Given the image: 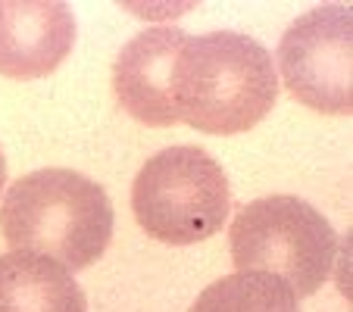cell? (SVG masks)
Masks as SVG:
<instances>
[{
    "instance_id": "1",
    "label": "cell",
    "mask_w": 353,
    "mask_h": 312,
    "mask_svg": "<svg viewBox=\"0 0 353 312\" xmlns=\"http://www.w3.org/2000/svg\"><path fill=\"white\" fill-rule=\"evenodd\" d=\"M172 97L179 122L203 134H241L272 113L279 75L269 50L247 34H188L175 56Z\"/></svg>"
},
{
    "instance_id": "2",
    "label": "cell",
    "mask_w": 353,
    "mask_h": 312,
    "mask_svg": "<svg viewBox=\"0 0 353 312\" xmlns=\"http://www.w3.org/2000/svg\"><path fill=\"white\" fill-rule=\"evenodd\" d=\"M113 200L72 169H38L10 185L0 231L16 253H38L66 272L94 266L113 240Z\"/></svg>"
},
{
    "instance_id": "3",
    "label": "cell",
    "mask_w": 353,
    "mask_h": 312,
    "mask_svg": "<svg viewBox=\"0 0 353 312\" xmlns=\"http://www.w3.org/2000/svg\"><path fill=\"white\" fill-rule=\"evenodd\" d=\"M228 244L238 272L275 275L300 300L313 297L328 281L338 234L313 203L294 194H272L234 213Z\"/></svg>"
},
{
    "instance_id": "7",
    "label": "cell",
    "mask_w": 353,
    "mask_h": 312,
    "mask_svg": "<svg viewBox=\"0 0 353 312\" xmlns=\"http://www.w3.org/2000/svg\"><path fill=\"white\" fill-rule=\"evenodd\" d=\"M75 44V16L60 0H0V75L44 79Z\"/></svg>"
},
{
    "instance_id": "5",
    "label": "cell",
    "mask_w": 353,
    "mask_h": 312,
    "mask_svg": "<svg viewBox=\"0 0 353 312\" xmlns=\"http://www.w3.org/2000/svg\"><path fill=\"white\" fill-rule=\"evenodd\" d=\"M353 7L325 3L297 16L279 41V72L294 100L316 113H353Z\"/></svg>"
},
{
    "instance_id": "9",
    "label": "cell",
    "mask_w": 353,
    "mask_h": 312,
    "mask_svg": "<svg viewBox=\"0 0 353 312\" xmlns=\"http://www.w3.org/2000/svg\"><path fill=\"white\" fill-rule=\"evenodd\" d=\"M188 312H300V306L294 291L275 275L234 272L197 293Z\"/></svg>"
},
{
    "instance_id": "4",
    "label": "cell",
    "mask_w": 353,
    "mask_h": 312,
    "mask_svg": "<svg viewBox=\"0 0 353 312\" xmlns=\"http://www.w3.org/2000/svg\"><path fill=\"white\" fill-rule=\"evenodd\" d=\"M132 209L147 238L188 247L222 231L232 191L222 166L194 144H175L144 163L132 185Z\"/></svg>"
},
{
    "instance_id": "8",
    "label": "cell",
    "mask_w": 353,
    "mask_h": 312,
    "mask_svg": "<svg viewBox=\"0 0 353 312\" xmlns=\"http://www.w3.org/2000/svg\"><path fill=\"white\" fill-rule=\"evenodd\" d=\"M0 312H88L72 272L38 253L0 256Z\"/></svg>"
},
{
    "instance_id": "10",
    "label": "cell",
    "mask_w": 353,
    "mask_h": 312,
    "mask_svg": "<svg viewBox=\"0 0 353 312\" xmlns=\"http://www.w3.org/2000/svg\"><path fill=\"white\" fill-rule=\"evenodd\" d=\"M3 181H7V160H3V150H0V194H3Z\"/></svg>"
},
{
    "instance_id": "6",
    "label": "cell",
    "mask_w": 353,
    "mask_h": 312,
    "mask_svg": "<svg viewBox=\"0 0 353 312\" xmlns=\"http://www.w3.org/2000/svg\"><path fill=\"white\" fill-rule=\"evenodd\" d=\"M188 34L175 25L147 28L122 44L113 63V91L119 107L132 119L150 128H169L179 122L172 97L175 56Z\"/></svg>"
}]
</instances>
